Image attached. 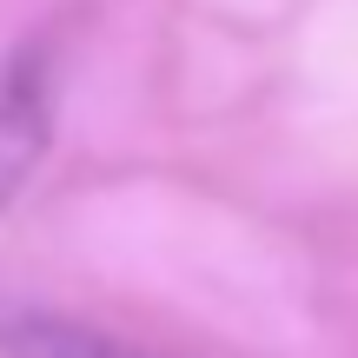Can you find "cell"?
<instances>
[{"label":"cell","instance_id":"6da1fadb","mask_svg":"<svg viewBox=\"0 0 358 358\" xmlns=\"http://www.w3.org/2000/svg\"><path fill=\"white\" fill-rule=\"evenodd\" d=\"M53 127V80H47V53H13L0 66V213L7 199L27 186V173L40 166V146Z\"/></svg>","mask_w":358,"mask_h":358},{"label":"cell","instance_id":"7a4b0ae2","mask_svg":"<svg viewBox=\"0 0 358 358\" xmlns=\"http://www.w3.org/2000/svg\"><path fill=\"white\" fill-rule=\"evenodd\" d=\"M0 358H173V352L133 345L120 332L66 319V312H0Z\"/></svg>","mask_w":358,"mask_h":358}]
</instances>
